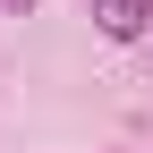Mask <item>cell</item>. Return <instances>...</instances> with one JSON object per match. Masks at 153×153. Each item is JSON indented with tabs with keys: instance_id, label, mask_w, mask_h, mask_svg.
I'll return each instance as SVG.
<instances>
[{
	"instance_id": "1",
	"label": "cell",
	"mask_w": 153,
	"mask_h": 153,
	"mask_svg": "<svg viewBox=\"0 0 153 153\" xmlns=\"http://www.w3.org/2000/svg\"><path fill=\"white\" fill-rule=\"evenodd\" d=\"M94 26H102L111 43H136L153 26V0H94Z\"/></svg>"
},
{
	"instance_id": "2",
	"label": "cell",
	"mask_w": 153,
	"mask_h": 153,
	"mask_svg": "<svg viewBox=\"0 0 153 153\" xmlns=\"http://www.w3.org/2000/svg\"><path fill=\"white\" fill-rule=\"evenodd\" d=\"M0 9H34V0H0Z\"/></svg>"
}]
</instances>
